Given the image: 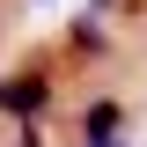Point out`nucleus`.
Returning <instances> with one entry per match:
<instances>
[{"mask_svg": "<svg viewBox=\"0 0 147 147\" xmlns=\"http://www.w3.org/2000/svg\"><path fill=\"white\" fill-rule=\"evenodd\" d=\"M44 103H52V74H22V81H0V110H15L22 125H30Z\"/></svg>", "mask_w": 147, "mask_h": 147, "instance_id": "nucleus-1", "label": "nucleus"}, {"mask_svg": "<svg viewBox=\"0 0 147 147\" xmlns=\"http://www.w3.org/2000/svg\"><path fill=\"white\" fill-rule=\"evenodd\" d=\"M118 125H125V110H118V103H88V110H81V140H88V147H110Z\"/></svg>", "mask_w": 147, "mask_h": 147, "instance_id": "nucleus-2", "label": "nucleus"}, {"mask_svg": "<svg viewBox=\"0 0 147 147\" xmlns=\"http://www.w3.org/2000/svg\"><path fill=\"white\" fill-rule=\"evenodd\" d=\"M81 147H88V140H81Z\"/></svg>", "mask_w": 147, "mask_h": 147, "instance_id": "nucleus-3", "label": "nucleus"}]
</instances>
